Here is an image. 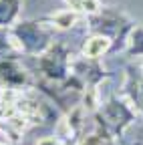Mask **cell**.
I'll list each match as a JSON object with an SVG mask.
<instances>
[{
	"label": "cell",
	"mask_w": 143,
	"mask_h": 145,
	"mask_svg": "<svg viewBox=\"0 0 143 145\" xmlns=\"http://www.w3.org/2000/svg\"><path fill=\"white\" fill-rule=\"evenodd\" d=\"M111 46V39L105 34H95L91 39H87L85 44H83V57L87 59H99L109 50Z\"/></svg>",
	"instance_id": "6da1fadb"
},
{
	"label": "cell",
	"mask_w": 143,
	"mask_h": 145,
	"mask_svg": "<svg viewBox=\"0 0 143 145\" xmlns=\"http://www.w3.org/2000/svg\"><path fill=\"white\" fill-rule=\"evenodd\" d=\"M52 22H55V26L61 28V30H69V28H73L79 22V10H73V8L59 10V12L52 14Z\"/></svg>",
	"instance_id": "7a4b0ae2"
},
{
	"label": "cell",
	"mask_w": 143,
	"mask_h": 145,
	"mask_svg": "<svg viewBox=\"0 0 143 145\" xmlns=\"http://www.w3.org/2000/svg\"><path fill=\"white\" fill-rule=\"evenodd\" d=\"M99 8H101V2H99V0H83L79 10L85 12V14H95V12H99Z\"/></svg>",
	"instance_id": "3957f363"
},
{
	"label": "cell",
	"mask_w": 143,
	"mask_h": 145,
	"mask_svg": "<svg viewBox=\"0 0 143 145\" xmlns=\"http://www.w3.org/2000/svg\"><path fill=\"white\" fill-rule=\"evenodd\" d=\"M81 145H103V139L99 135H89L81 141Z\"/></svg>",
	"instance_id": "277c9868"
},
{
	"label": "cell",
	"mask_w": 143,
	"mask_h": 145,
	"mask_svg": "<svg viewBox=\"0 0 143 145\" xmlns=\"http://www.w3.org/2000/svg\"><path fill=\"white\" fill-rule=\"evenodd\" d=\"M37 145H59V141H57V137H42V139H39Z\"/></svg>",
	"instance_id": "5b68a950"
},
{
	"label": "cell",
	"mask_w": 143,
	"mask_h": 145,
	"mask_svg": "<svg viewBox=\"0 0 143 145\" xmlns=\"http://www.w3.org/2000/svg\"><path fill=\"white\" fill-rule=\"evenodd\" d=\"M65 2L69 4V8H73V10H79V8H81V2H83V0H65Z\"/></svg>",
	"instance_id": "8992f818"
}]
</instances>
